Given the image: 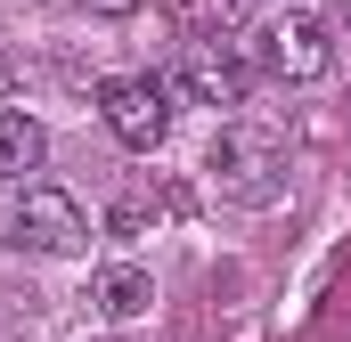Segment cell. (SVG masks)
<instances>
[{
  "instance_id": "3",
  "label": "cell",
  "mask_w": 351,
  "mask_h": 342,
  "mask_svg": "<svg viewBox=\"0 0 351 342\" xmlns=\"http://www.w3.org/2000/svg\"><path fill=\"white\" fill-rule=\"evenodd\" d=\"M254 57H262L278 82H327V74H335V33H327L319 16L286 8V16L254 25Z\"/></svg>"
},
{
  "instance_id": "9",
  "label": "cell",
  "mask_w": 351,
  "mask_h": 342,
  "mask_svg": "<svg viewBox=\"0 0 351 342\" xmlns=\"http://www.w3.org/2000/svg\"><path fill=\"white\" fill-rule=\"evenodd\" d=\"M74 8H90V16H131L139 0H74Z\"/></svg>"
},
{
  "instance_id": "6",
  "label": "cell",
  "mask_w": 351,
  "mask_h": 342,
  "mask_svg": "<svg viewBox=\"0 0 351 342\" xmlns=\"http://www.w3.org/2000/svg\"><path fill=\"white\" fill-rule=\"evenodd\" d=\"M41 155H49V131L25 106H0V187L25 179V171H41Z\"/></svg>"
},
{
  "instance_id": "7",
  "label": "cell",
  "mask_w": 351,
  "mask_h": 342,
  "mask_svg": "<svg viewBox=\"0 0 351 342\" xmlns=\"http://www.w3.org/2000/svg\"><path fill=\"white\" fill-rule=\"evenodd\" d=\"M98 310H106L114 326H131V318H147V310H156V277H147V269H131V261H114V269H98Z\"/></svg>"
},
{
  "instance_id": "8",
  "label": "cell",
  "mask_w": 351,
  "mask_h": 342,
  "mask_svg": "<svg viewBox=\"0 0 351 342\" xmlns=\"http://www.w3.org/2000/svg\"><path fill=\"white\" fill-rule=\"evenodd\" d=\"M180 25L196 41H237L254 33V0H180Z\"/></svg>"
},
{
  "instance_id": "5",
  "label": "cell",
  "mask_w": 351,
  "mask_h": 342,
  "mask_svg": "<svg viewBox=\"0 0 351 342\" xmlns=\"http://www.w3.org/2000/svg\"><path fill=\"white\" fill-rule=\"evenodd\" d=\"M172 90L196 98V106H229V114H237V106L254 98V66H245L229 41H196V33H188V49L172 57Z\"/></svg>"
},
{
  "instance_id": "4",
  "label": "cell",
  "mask_w": 351,
  "mask_h": 342,
  "mask_svg": "<svg viewBox=\"0 0 351 342\" xmlns=\"http://www.w3.org/2000/svg\"><path fill=\"white\" fill-rule=\"evenodd\" d=\"M98 114H106V131H114L123 147L156 155L164 131H172V82H156V74H114V82H98Z\"/></svg>"
},
{
  "instance_id": "2",
  "label": "cell",
  "mask_w": 351,
  "mask_h": 342,
  "mask_svg": "<svg viewBox=\"0 0 351 342\" xmlns=\"http://www.w3.org/2000/svg\"><path fill=\"white\" fill-rule=\"evenodd\" d=\"M8 245H25V253H49V261H66V253H82L90 245V212L66 196V187H49V179H33L25 196H16V212H8Z\"/></svg>"
},
{
  "instance_id": "1",
  "label": "cell",
  "mask_w": 351,
  "mask_h": 342,
  "mask_svg": "<svg viewBox=\"0 0 351 342\" xmlns=\"http://www.w3.org/2000/svg\"><path fill=\"white\" fill-rule=\"evenodd\" d=\"M213 179H221V196L229 204H269L278 187H286V139L269 131V122H229L221 139H213Z\"/></svg>"
}]
</instances>
